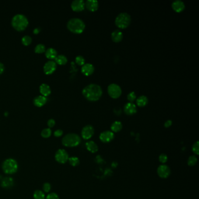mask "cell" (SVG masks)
<instances>
[{
	"instance_id": "1",
	"label": "cell",
	"mask_w": 199,
	"mask_h": 199,
	"mask_svg": "<svg viewBox=\"0 0 199 199\" xmlns=\"http://www.w3.org/2000/svg\"><path fill=\"white\" fill-rule=\"evenodd\" d=\"M82 93L86 99L95 102L98 101L101 98L103 91L99 85L95 84H91L83 89Z\"/></svg>"
},
{
	"instance_id": "2",
	"label": "cell",
	"mask_w": 199,
	"mask_h": 199,
	"mask_svg": "<svg viewBox=\"0 0 199 199\" xmlns=\"http://www.w3.org/2000/svg\"><path fill=\"white\" fill-rule=\"evenodd\" d=\"M67 27L71 32L76 34L82 33L85 28L84 22L80 18H74L70 19L67 24Z\"/></svg>"
},
{
	"instance_id": "3",
	"label": "cell",
	"mask_w": 199,
	"mask_h": 199,
	"mask_svg": "<svg viewBox=\"0 0 199 199\" xmlns=\"http://www.w3.org/2000/svg\"><path fill=\"white\" fill-rule=\"evenodd\" d=\"M29 21L27 16L23 14L18 13L13 16L11 24L13 28L18 31L24 30L28 25Z\"/></svg>"
},
{
	"instance_id": "4",
	"label": "cell",
	"mask_w": 199,
	"mask_h": 199,
	"mask_svg": "<svg viewBox=\"0 0 199 199\" xmlns=\"http://www.w3.org/2000/svg\"><path fill=\"white\" fill-rule=\"evenodd\" d=\"M131 16L129 13H119L115 19V25L120 29H126L131 23Z\"/></svg>"
},
{
	"instance_id": "5",
	"label": "cell",
	"mask_w": 199,
	"mask_h": 199,
	"mask_svg": "<svg viewBox=\"0 0 199 199\" xmlns=\"http://www.w3.org/2000/svg\"><path fill=\"white\" fill-rule=\"evenodd\" d=\"M81 143L80 136L75 133H70L66 135L63 140L62 143L64 146H75Z\"/></svg>"
},
{
	"instance_id": "6",
	"label": "cell",
	"mask_w": 199,
	"mask_h": 199,
	"mask_svg": "<svg viewBox=\"0 0 199 199\" xmlns=\"http://www.w3.org/2000/svg\"><path fill=\"white\" fill-rule=\"evenodd\" d=\"M2 169L3 171L7 173H13L18 169V163L14 159H7L2 164Z\"/></svg>"
},
{
	"instance_id": "7",
	"label": "cell",
	"mask_w": 199,
	"mask_h": 199,
	"mask_svg": "<svg viewBox=\"0 0 199 199\" xmlns=\"http://www.w3.org/2000/svg\"><path fill=\"white\" fill-rule=\"evenodd\" d=\"M107 93L112 98L118 99L121 96L122 91L118 84H111L107 87Z\"/></svg>"
},
{
	"instance_id": "8",
	"label": "cell",
	"mask_w": 199,
	"mask_h": 199,
	"mask_svg": "<svg viewBox=\"0 0 199 199\" xmlns=\"http://www.w3.org/2000/svg\"><path fill=\"white\" fill-rule=\"evenodd\" d=\"M55 158L57 162L64 163L68 160V154H67L66 151L64 149H60L58 150L55 154Z\"/></svg>"
},
{
	"instance_id": "9",
	"label": "cell",
	"mask_w": 199,
	"mask_h": 199,
	"mask_svg": "<svg viewBox=\"0 0 199 199\" xmlns=\"http://www.w3.org/2000/svg\"><path fill=\"white\" fill-rule=\"evenodd\" d=\"M94 134V129L91 125L85 126L82 130V137L85 140L90 139Z\"/></svg>"
},
{
	"instance_id": "10",
	"label": "cell",
	"mask_w": 199,
	"mask_h": 199,
	"mask_svg": "<svg viewBox=\"0 0 199 199\" xmlns=\"http://www.w3.org/2000/svg\"><path fill=\"white\" fill-rule=\"evenodd\" d=\"M57 64L53 60H49L47 61L43 67V70L45 74L49 75L51 74L56 70Z\"/></svg>"
},
{
	"instance_id": "11",
	"label": "cell",
	"mask_w": 199,
	"mask_h": 199,
	"mask_svg": "<svg viewBox=\"0 0 199 199\" xmlns=\"http://www.w3.org/2000/svg\"><path fill=\"white\" fill-rule=\"evenodd\" d=\"M157 172L161 178H166L171 174V169L169 167H168L167 165H160L158 168Z\"/></svg>"
},
{
	"instance_id": "12",
	"label": "cell",
	"mask_w": 199,
	"mask_h": 199,
	"mask_svg": "<svg viewBox=\"0 0 199 199\" xmlns=\"http://www.w3.org/2000/svg\"><path fill=\"white\" fill-rule=\"evenodd\" d=\"M71 8L74 11L80 12L85 8V2L82 0H74L72 2L71 5Z\"/></svg>"
},
{
	"instance_id": "13",
	"label": "cell",
	"mask_w": 199,
	"mask_h": 199,
	"mask_svg": "<svg viewBox=\"0 0 199 199\" xmlns=\"http://www.w3.org/2000/svg\"><path fill=\"white\" fill-rule=\"evenodd\" d=\"M114 133L111 131H105L100 134V140L103 143H109L114 138Z\"/></svg>"
},
{
	"instance_id": "14",
	"label": "cell",
	"mask_w": 199,
	"mask_h": 199,
	"mask_svg": "<svg viewBox=\"0 0 199 199\" xmlns=\"http://www.w3.org/2000/svg\"><path fill=\"white\" fill-rule=\"evenodd\" d=\"M172 8L176 13H182L185 8V5L184 2L180 0H176L173 1L172 4Z\"/></svg>"
},
{
	"instance_id": "15",
	"label": "cell",
	"mask_w": 199,
	"mask_h": 199,
	"mask_svg": "<svg viewBox=\"0 0 199 199\" xmlns=\"http://www.w3.org/2000/svg\"><path fill=\"white\" fill-rule=\"evenodd\" d=\"M124 112L127 115H133L137 112V107L132 102H128L124 106Z\"/></svg>"
},
{
	"instance_id": "16",
	"label": "cell",
	"mask_w": 199,
	"mask_h": 199,
	"mask_svg": "<svg viewBox=\"0 0 199 199\" xmlns=\"http://www.w3.org/2000/svg\"><path fill=\"white\" fill-rule=\"evenodd\" d=\"M85 7L90 11L95 12L97 11L99 8V3L97 1L88 0L85 2Z\"/></svg>"
},
{
	"instance_id": "17",
	"label": "cell",
	"mask_w": 199,
	"mask_h": 199,
	"mask_svg": "<svg viewBox=\"0 0 199 199\" xmlns=\"http://www.w3.org/2000/svg\"><path fill=\"white\" fill-rule=\"evenodd\" d=\"M95 68L92 64L87 63L83 65L81 68V72L82 73L86 75V76H90L92 75L94 72Z\"/></svg>"
},
{
	"instance_id": "18",
	"label": "cell",
	"mask_w": 199,
	"mask_h": 199,
	"mask_svg": "<svg viewBox=\"0 0 199 199\" xmlns=\"http://www.w3.org/2000/svg\"><path fill=\"white\" fill-rule=\"evenodd\" d=\"M111 38L112 40L115 43H119L121 41L123 38V33L119 30H114L111 35Z\"/></svg>"
},
{
	"instance_id": "19",
	"label": "cell",
	"mask_w": 199,
	"mask_h": 199,
	"mask_svg": "<svg viewBox=\"0 0 199 199\" xmlns=\"http://www.w3.org/2000/svg\"><path fill=\"white\" fill-rule=\"evenodd\" d=\"M47 99L46 97L43 95H39L34 98L33 104L37 107H41L45 105V104L47 102Z\"/></svg>"
},
{
	"instance_id": "20",
	"label": "cell",
	"mask_w": 199,
	"mask_h": 199,
	"mask_svg": "<svg viewBox=\"0 0 199 199\" xmlns=\"http://www.w3.org/2000/svg\"><path fill=\"white\" fill-rule=\"evenodd\" d=\"M39 91H40V93L45 97L49 96L51 93L50 87H49V85L44 83L41 84L40 85Z\"/></svg>"
},
{
	"instance_id": "21",
	"label": "cell",
	"mask_w": 199,
	"mask_h": 199,
	"mask_svg": "<svg viewBox=\"0 0 199 199\" xmlns=\"http://www.w3.org/2000/svg\"><path fill=\"white\" fill-rule=\"evenodd\" d=\"M45 54H46V57L47 58L50 59V60H52L53 59H55V58L57 55V52L56 50L54 49V48H52V47L48 48L46 50Z\"/></svg>"
},
{
	"instance_id": "22",
	"label": "cell",
	"mask_w": 199,
	"mask_h": 199,
	"mask_svg": "<svg viewBox=\"0 0 199 199\" xmlns=\"http://www.w3.org/2000/svg\"><path fill=\"white\" fill-rule=\"evenodd\" d=\"M148 100L146 96L144 95H141L139 96L138 98H137L136 100V103L137 106L139 107H144L146 106L148 104Z\"/></svg>"
},
{
	"instance_id": "23",
	"label": "cell",
	"mask_w": 199,
	"mask_h": 199,
	"mask_svg": "<svg viewBox=\"0 0 199 199\" xmlns=\"http://www.w3.org/2000/svg\"><path fill=\"white\" fill-rule=\"evenodd\" d=\"M13 181L11 178H4L1 181V186L4 188H10L13 186Z\"/></svg>"
},
{
	"instance_id": "24",
	"label": "cell",
	"mask_w": 199,
	"mask_h": 199,
	"mask_svg": "<svg viewBox=\"0 0 199 199\" xmlns=\"http://www.w3.org/2000/svg\"><path fill=\"white\" fill-rule=\"evenodd\" d=\"M54 60V61L56 63V64H58L59 65H64L66 64L68 61L66 56L63 54L57 55Z\"/></svg>"
},
{
	"instance_id": "25",
	"label": "cell",
	"mask_w": 199,
	"mask_h": 199,
	"mask_svg": "<svg viewBox=\"0 0 199 199\" xmlns=\"http://www.w3.org/2000/svg\"><path fill=\"white\" fill-rule=\"evenodd\" d=\"M86 146L88 150L92 153L97 152L98 150V146H97V144L92 141L87 142L86 143Z\"/></svg>"
},
{
	"instance_id": "26",
	"label": "cell",
	"mask_w": 199,
	"mask_h": 199,
	"mask_svg": "<svg viewBox=\"0 0 199 199\" xmlns=\"http://www.w3.org/2000/svg\"><path fill=\"white\" fill-rule=\"evenodd\" d=\"M122 124L119 121H114L112 126H111V130L112 132L115 133H118L120 132L122 129Z\"/></svg>"
},
{
	"instance_id": "27",
	"label": "cell",
	"mask_w": 199,
	"mask_h": 199,
	"mask_svg": "<svg viewBox=\"0 0 199 199\" xmlns=\"http://www.w3.org/2000/svg\"><path fill=\"white\" fill-rule=\"evenodd\" d=\"M35 52L36 53H42L46 52V47L43 44H38L35 48Z\"/></svg>"
},
{
	"instance_id": "28",
	"label": "cell",
	"mask_w": 199,
	"mask_h": 199,
	"mask_svg": "<svg viewBox=\"0 0 199 199\" xmlns=\"http://www.w3.org/2000/svg\"><path fill=\"white\" fill-rule=\"evenodd\" d=\"M32 38L30 36L28 35H25L24 36L22 37V42L23 43V44L25 45V46H28L31 43H32Z\"/></svg>"
},
{
	"instance_id": "29",
	"label": "cell",
	"mask_w": 199,
	"mask_h": 199,
	"mask_svg": "<svg viewBox=\"0 0 199 199\" xmlns=\"http://www.w3.org/2000/svg\"><path fill=\"white\" fill-rule=\"evenodd\" d=\"M51 134H52V131H51L50 129L47 128V129H43L41 131V135L44 138H48L51 135Z\"/></svg>"
},
{
	"instance_id": "30",
	"label": "cell",
	"mask_w": 199,
	"mask_h": 199,
	"mask_svg": "<svg viewBox=\"0 0 199 199\" xmlns=\"http://www.w3.org/2000/svg\"><path fill=\"white\" fill-rule=\"evenodd\" d=\"M68 161L73 166H76L80 163V160L77 157H71L68 159Z\"/></svg>"
},
{
	"instance_id": "31",
	"label": "cell",
	"mask_w": 199,
	"mask_h": 199,
	"mask_svg": "<svg viewBox=\"0 0 199 199\" xmlns=\"http://www.w3.org/2000/svg\"><path fill=\"white\" fill-rule=\"evenodd\" d=\"M75 62L79 66H83L85 64V60L82 55H78L75 58Z\"/></svg>"
},
{
	"instance_id": "32",
	"label": "cell",
	"mask_w": 199,
	"mask_h": 199,
	"mask_svg": "<svg viewBox=\"0 0 199 199\" xmlns=\"http://www.w3.org/2000/svg\"><path fill=\"white\" fill-rule=\"evenodd\" d=\"M198 162V159L195 156H191L189 158L187 161V163L189 166H194Z\"/></svg>"
},
{
	"instance_id": "33",
	"label": "cell",
	"mask_w": 199,
	"mask_h": 199,
	"mask_svg": "<svg viewBox=\"0 0 199 199\" xmlns=\"http://www.w3.org/2000/svg\"><path fill=\"white\" fill-rule=\"evenodd\" d=\"M33 196H34V198L35 199H44V195L40 190H36L34 193Z\"/></svg>"
},
{
	"instance_id": "34",
	"label": "cell",
	"mask_w": 199,
	"mask_h": 199,
	"mask_svg": "<svg viewBox=\"0 0 199 199\" xmlns=\"http://www.w3.org/2000/svg\"><path fill=\"white\" fill-rule=\"evenodd\" d=\"M127 98L128 101L130 102H132L133 103V102H134L136 99L137 96H136V95H135V93L134 92H130V93L127 95Z\"/></svg>"
},
{
	"instance_id": "35",
	"label": "cell",
	"mask_w": 199,
	"mask_h": 199,
	"mask_svg": "<svg viewBox=\"0 0 199 199\" xmlns=\"http://www.w3.org/2000/svg\"><path fill=\"white\" fill-rule=\"evenodd\" d=\"M192 150H193V152L196 154V155H199V141H197L196 142L193 146H192Z\"/></svg>"
},
{
	"instance_id": "36",
	"label": "cell",
	"mask_w": 199,
	"mask_h": 199,
	"mask_svg": "<svg viewBox=\"0 0 199 199\" xmlns=\"http://www.w3.org/2000/svg\"><path fill=\"white\" fill-rule=\"evenodd\" d=\"M159 161L161 162V163H165L167 161H168V157L166 154H162L159 155Z\"/></svg>"
},
{
	"instance_id": "37",
	"label": "cell",
	"mask_w": 199,
	"mask_h": 199,
	"mask_svg": "<svg viewBox=\"0 0 199 199\" xmlns=\"http://www.w3.org/2000/svg\"><path fill=\"white\" fill-rule=\"evenodd\" d=\"M51 186L49 183H46L43 185V190L46 192H49L50 190Z\"/></svg>"
},
{
	"instance_id": "38",
	"label": "cell",
	"mask_w": 199,
	"mask_h": 199,
	"mask_svg": "<svg viewBox=\"0 0 199 199\" xmlns=\"http://www.w3.org/2000/svg\"><path fill=\"white\" fill-rule=\"evenodd\" d=\"M47 199H59L58 196L57 194L54 193H52L49 194L47 196Z\"/></svg>"
},
{
	"instance_id": "39",
	"label": "cell",
	"mask_w": 199,
	"mask_h": 199,
	"mask_svg": "<svg viewBox=\"0 0 199 199\" xmlns=\"http://www.w3.org/2000/svg\"><path fill=\"white\" fill-rule=\"evenodd\" d=\"M47 125L49 127H53L55 125V120L53 119H50L49 120L47 121Z\"/></svg>"
},
{
	"instance_id": "40",
	"label": "cell",
	"mask_w": 199,
	"mask_h": 199,
	"mask_svg": "<svg viewBox=\"0 0 199 199\" xmlns=\"http://www.w3.org/2000/svg\"><path fill=\"white\" fill-rule=\"evenodd\" d=\"M172 124V120H167V121H165V124H164V126H165L166 128H168V127H169L170 126H171Z\"/></svg>"
},
{
	"instance_id": "41",
	"label": "cell",
	"mask_w": 199,
	"mask_h": 199,
	"mask_svg": "<svg viewBox=\"0 0 199 199\" xmlns=\"http://www.w3.org/2000/svg\"><path fill=\"white\" fill-rule=\"evenodd\" d=\"M63 133V132L61 130H57L54 132V134L55 137H60L61 135H62Z\"/></svg>"
},
{
	"instance_id": "42",
	"label": "cell",
	"mask_w": 199,
	"mask_h": 199,
	"mask_svg": "<svg viewBox=\"0 0 199 199\" xmlns=\"http://www.w3.org/2000/svg\"><path fill=\"white\" fill-rule=\"evenodd\" d=\"M4 69H5V67H4V64L1 62H0V75L4 72Z\"/></svg>"
},
{
	"instance_id": "43",
	"label": "cell",
	"mask_w": 199,
	"mask_h": 199,
	"mask_svg": "<svg viewBox=\"0 0 199 199\" xmlns=\"http://www.w3.org/2000/svg\"><path fill=\"white\" fill-rule=\"evenodd\" d=\"M40 30H41L40 27H36V28L33 30V33H34L35 34H38V33H39L40 32Z\"/></svg>"
}]
</instances>
